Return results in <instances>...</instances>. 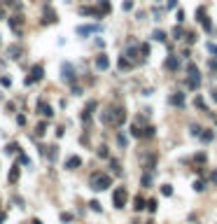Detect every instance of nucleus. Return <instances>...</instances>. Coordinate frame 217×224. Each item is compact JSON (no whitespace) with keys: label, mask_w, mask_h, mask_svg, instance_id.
I'll use <instances>...</instances> for the list:
<instances>
[{"label":"nucleus","mask_w":217,"mask_h":224,"mask_svg":"<svg viewBox=\"0 0 217 224\" xmlns=\"http://www.w3.org/2000/svg\"><path fill=\"white\" fill-rule=\"evenodd\" d=\"M149 54V47L147 45H140V56H147Z\"/></svg>","instance_id":"nucleus-30"},{"label":"nucleus","mask_w":217,"mask_h":224,"mask_svg":"<svg viewBox=\"0 0 217 224\" xmlns=\"http://www.w3.org/2000/svg\"><path fill=\"white\" fill-rule=\"evenodd\" d=\"M17 150H21L19 145H7V154H14V152H17Z\"/></svg>","instance_id":"nucleus-29"},{"label":"nucleus","mask_w":217,"mask_h":224,"mask_svg":"<svg viewBox=\"0 0 217 224\" xmlns=\"http://www.w3.org/2000/svg\"><path fill=\"white\" fill-rule=\"evenodd\" d=\"M208 52H210V54H215V56H217V47H215V45H208Z\"/></svg>","instance_id":"nucleus-39"},{"label":"nucleus","mask_w":217,"mask_h":224,"mask_svg":"<svg viewBox=\"0 0 217 224\" xmlns=\"http://www.w3.org/2000/svg\"><path fill=\"white\" fill-rule=\"evenodd\" d=\"M19 175H21V170H19V163H14V166H12V170H9V182L14 185V182L19 180Z\"/></svg>","instance_id":"nucleus-11"},{"label":"nucleus","mask_w":217,"mask_h":224,"mask_svg":"<svg viewBox=\"0 0 217 224\" xmlns=\"http://www.w3.org/2000/svg\"><path fill=\"white\" fill-rule=\"evenodd\" d=\"M184 37L189 40V45H191V42H196V33H191V30H189V33H187V35H184Z\"/></svg>","instance_id":"nucleus-33"},{"label":"nucleus","mask_w":217,"mask_h":224,"mask_svg":"<svg viewBox=\"0 0 217 224\" xmlns=\"http://www.w3.org/2000/svg\"><path fill=\"white\" fill-rule=\"evenodd\" d=\"M35 131H37V135H44V133H47V124H40Z\"/></svg>","instance_id":"nucleus-27"},{"label":"nucleus","mask_w":217,"mask_h":224,"mask_svg":"<svg viewBox=\"0 0 217 224\" xmlns=\"http://www.w3.org/2000/svg\"><path fill=\"white\" fill-rule=\"evenodd\" d=\"M98 154H101V156H107V147H105V145H103V147L98 150Z\"/></svg>","instance_id":"nucleus-37"},{"label":"nucleus","mask_w":217,"mask_h":224,"mask_svg":"<svg viewBox=\"0 0 217 224\" xmlns=\"http://www.w3.org/2000/svg\"><path fill=\"white\" fill-rule=\"evenodd\" d=\"M52 21H56V14L52 9H44V24H52Z\"/></svg>","instance_id":"nucleus-16"},{"label":"nucleus","mask_w":217,"mask_h":224,"mask_svg":"<svg viewBox=\"0 0 217 224\" xmlns=\"http://www.w3.org/2000/svg\"><path fill=\"white\" fill-rule=\"evenodd\" d=\"M110 185H112V180H110V175H105V173H96L94 178H91V187L98 189V191L107 189Z\"/></svg>","instance_id":"nucleus-1"},{"label":"nucleus","mask_w":217,"mask_h":224,"mask_svg":"<svg viewBox=\"0 0 217 224\" xmlns=\"http://www.w3.org/2000/svg\"><path fill=\"white\" fill-rule=\"evenodd\" d=\"M42 77H44V68H42V65H33V68H30V75L26 77V82L33 84V82H40Z\"/></svg>","instance_id":"nucleus-3"},{"label":"nucleus","mask_w":217,"mask_h":224,"mask_svg":"<svg viewBox=\"0 0 217 224\" xmlns=\"http://www.w3.org/2000/svg\"><path fill=\"white\" fill-rule=\"evenodd\" d=\"M89 206H91V208H94V210H96V213H101V210H103V208H101V203H98V201H91V203H89Z\"/></svg>","instance_id":"nucleus-28"},{"label":"nucleus","mask_w":217,"mask_h":224,"mask_svg":"<svg viewBox=\"0 0 217 224\" xmlns=\"http://www.w3.org/2000/svg\"><path fill=\"white\" fill-rule=\"evenodd\" d=\"M191 161H194V163H203V161H206V154H196Z\"/></svg>","instance_id":"nucleus-26"},{"label":"nucleus","mask_w":217,"mask_h":224,"mask_svg":"<svg viewBox=\"0 0 217 224\" xmlns=\"http://www.w3.org/2000/svg\"><path fill=\"white\" fill-rule=\"evenodd\" d=\"M201 138H203L206 143H210V140H212V133H210V131H206V133H201Z\"/></svg>","instance_id":"nucleus-32"},{"label":"nucleus","mask_w":217,"mask_h":224,"mask_svg":"<svg viewBox=\"0 0 217 224\" xmlns=\"http://www.w3.org/2000/svg\"><path fill=\"white\" fill-rule=\"evenodd\" d=\"M94 30H98V26H79L77 28L79 35H89V33H94Z\"/></svg>","instance_id":"nucleus-14"},{"label":"nucleus","mask_w":217,"mask_h":224,"mask_svg":"<svg viewBox=\"0 0 217 224\" xmlns=\"http://www.w3.org/2000/svg\"><path fill=\"white\" fill-rule=\"evenodd\" d=\"M201 26L206 28V30H210V28H212V26H210V19H208V17H206V19H203V21H201Z\"/></svg>","instance_id":"nucleus-31"},{"label":"nucleus","mask_w":217,"mask_h":224,"mask_svg":"<svg viewBox=\"0 0 217 224\" xmlns=\"http://www.w3.org/2000/svg\"><path fill=\"white\" fill-rule=\"evenodd\" d=\"M187 72H189V77H199V68H196L194 63H189V65H187Z\"/></svg>","instance_id":"nucleus-18"},{"label":"nucleus","mask_w":217,"mask_h":224,"mask_svg":"<svg viewBox=\"0 0 217 224\" xmlns=\"http://www.w3.org/2000/svg\"><path fill=\"white\" fill-rule=\"evenodd\" d=\"M17 54H19L17 47H9V56H12V58H17Z\"/></svg>","instance_id":"nucleus-35"},{"label":"nucleus","mask_w":217,"mask_h":224,"mask_svg":"<svg viewBox=\"0 0 217 224\" xmlns=\"http://www.w3.org/2000/svg\"><path fill=\"white\" fill-rule=\"evenodd\" d=\"M126 198H129V194H126V189L124 187H117L112 191V203H114V208H124L126 206Z\"/></svg>","instance_id":"nucleus-2"},{"label":"nucleus","mask_w":217,"mask_h":224,"mask_svg":"<svg viewBox=\"0 0 217 224\" xmlns=\"http://www.w3.org/2000/svg\"><path fill=\"white\" fill-rule=\"evenodd\" d=\"M142 138H152V135H154V126H147V128H142Z\"/></svg>","instance_id":"nucleus-20"},{"label":"nucleus","mask_w":217,"mask_h":224,"mask_svg":"<svg viewBox=\"0 0 217 224\" xmlns=\"http://www.w3.org/2000/svg\"><path fill=\"white\" fill-rule=\"evenodd\" d=\"M61 219H63V222H70V219H72V215H68V213H63V215H61Z\"/></svg>","instance_id":"nucleus-38"},{"label":"nucleus","mask_w":217,"mask_h":224,"mask_svg":"<svg viewBox=\"0 0 217 224\" xmlns=\"http://www.w3.org/2000/svg\"><path fill=\"white\" fill-rule=\"evenodd\" d=\"M145 208H147L149 213H154V210H156V201H154V198H149L147 203H145Z\"/></svg>","instance_id":"nucleus-23"},{"label":"nucleus","mask_w":217,"mask_h":224,"mask_svg":"<svg viewBox=\"0 0 217 224\" xmlns=\"http://www.w3.org/2000/svg\"><path fill=\"white\" fill-rule=\"evenodd\" d=\"M110 168L114 170V175H122V163L117 161V159H112V161H110Z\"/></svg>","instance_id":"nucleus-15"},{"label":"nucleus","mask_w":217,"mask_h":224,"mask_svg":"<svg viewBox=\"0 0 217 224\" xmlns=\"http://www.w3.org/2000/svg\"><path fill=\"white\" fill-rule=\"evenodd\" d=\"M119 68H124V70H126V68H129V61H126V58H124V56H122V58H119Z\"/></svg>","instance_id":"nucleus-34"},{"label":"nucleus","mask_w":217,"mask_h":224,"mask_svg":"<svg viewBox=\"0 0 217 224\" xmlns=\"http://www.w3.org/2000/svg\"><path fill=\"white\" fill-rule=\"evenodd\" d=\"M212 100L217 103V89H212Z\"/></svg>","instance_id":"nucleus-41"},{"label":"nucleus","mask_w":217,"mask_h":224,"mask_svg":"<svg viewBox=\"0 0 217 224\" xmlns=\"http://www.w3.org/2000/svg\"><path fill=\"white\" fill-rule=\"evenodd\" d=\"M112 9V5H110V0H98V9H96V14L98 17H103V14H107Z\"/></svg>","instance_id":"nucleus-7"},{"label":"nucleus","mask_w":217,"mask_h":224,"mask_svg":"<svg viewBox=\"0 0 217 224\" xmlns=\"http://www.w3.org/2000/svg\"><path fill=\"white\" fill-rule=\"evenodd\" d=\"M152 37H154V40H159V42H164V40H166V33H164V30H154V33H152Z\"/></svg>","instance_id":"nucleus-21"},{"label":"nucleus","mask_w":217,"mask_h":224,"mask_svg":"<svg viewBox=\"0 0 217 224\" xmlns=\"http://www.w3.org/2000/svg\"><path fill=\"white\" fill-rule=\"evenodd\" d=\"M63 77H65L68 82L75 80V70H72V65H70V63H63Z\"/></svg>","instance_id":"nucleus-10"},{"label":"nucleus","mask_w":217,"mask_h":224,"mask_svg":"<svg viewBox=\"0 0 217 224\" xmlns=\"http://www.w3.org/2000/svg\"><path fill=\"white\" fill-rule=\"evenodd\" d=\"M9 26H12V30H14V33H19V30H21V26H24V17H21V14L9 17Z\"/></svg>","instance_id":"nucleus-6"},{"label":"nucleus","mask_w":217,"mask_h":224,"mask_svg":"<svg viewBox=\"0 0 217 224\" xmlns=\"http://www.w3.org/2000/svg\"><path fill=\"white\" fill-rule=\"evenodd\" d=\"M147 224H154V222H147Z\"/></svg>","instance_id":"nucleus-43"},{"label":"nucleus","mask_w":217,"mask_h":224,"mask_svg":"<svg viewBox=\"0 0 217 224\" xmlns=\"http://www.w3.org/2000/svg\"><path fill=\"white\" fill-rule=\"evenodd\" d=\"M133 203H136V210H142V208H145V201H142V196H136V201H133Z\"/></svg>","instance_id":"nucleus-22"},{"label":"nucleus","mask_w":217,"mask_h":224,"mask_svg":"<svg viewBox=\"0 0 217 224\" xmlns=\"http://www.w3.org/2000/svg\"><path fill=\"white\" fill-rule=\"evenodd\" d=\"M199 82H201V77H189L187 87H189V89H199Z\"/></svg>","instance_id":"nucleus-19"},{"label":"nucleus","mask_w":217,"mask_h":224,"mask_svg":"<svg viewBox=\"0 0 217 224\" xmlns=\"http://www.w3.org/2000/svg\"><path fill=\"white\" fill-rule=\"evenodd\" d=\"M210 180H212V182L217 185V170H215V173H210Z\"/></svg>","instance_id":"nucleus-40"},{"label":"nucleus","mask_w":217,"mask_h":224,"mask_svg":"<svg viewBox=\"0 0 217 224\" xmlns=\"http://www.w3.org/2000/svg\"><path fill=\"white\" fill-rule=\"evenodd\" d=\"M35 108H37V115H42V117H52V115H54L47 100H37V105H35Z\"/></svg>","instance_id":"nucleus-4"},{"label":"nucleus","mask_w":217,"mask_h":224,"mask_svg":"<svg viewBox=\"0 0 217 224\" xmlns=\"http://www.w3.org/2000/svg\"><path fill=\"white\" fill-rule=\"evenodd\" d=\"M168 103L175 105V108H182V105H184V93H173V96L168 98Z\"/></svg>","instance_id":"nucleus-8"},{"label":"nucleus","mask_w":217,"mask_h":224,"mask_svg":"<svg viewBox=\"0 0 217 224\" xmlns=\"http://www.w3.org/2000/svg\"><path fill=\"white\" fill-rule=\"evenodd\" d=\"M194 189H196V191H203V189H206V182H203V180H196V182H194Z\"/></svg>","instance_id":"nucleus-24"},{"label":"nucleus","mask_w":217,"mask_h":224,"mask_svg":"<svg viewBox=\"0 0 217 224\" xmlns=\"http://www.w3.org/2000/svg\"><path fill=\"white\" fill-rule=\"evenodd\" d=\"M107 65H110V58H107L105 54H101L98 58H96V68H98V70H107Z\"/></svg>","instance_id":"nucleus-9"},{"label":"nucleus","mask_w":217,"mask_h":224,"mask_svg":"<svg viewBox=\"0 0 217 224\" xmlns=\"http://www.w3.org/2000/svg\"><path fill=\"white\" fill-rule=\"evenodd\" d=\"M161 194H164V196H171V194H173V187H171V185H164V187H161Z\"/></svg>","instance_id":"nucleus-25"},{"label":"nucleus","mask_w":217,"mask_h":224,"mask_svg":"<svg viewBox=\"0 0 217 224\" xmlns=\"http://www.w3.org/2000/svg\"><path fill=\"white\" fill-rule=\"evenodd\" d=\"M96 110V103H89L87 108H84V112H82V119H84V121H89V119H91V112H94Z\"/></svg>","instance_id":"nucleus-13"},{"label":"nucleus","mask_w":217,"mask_h":224,"mask_svg":"<svg viewBox=\"0 0 217 224\" xmlns=\"http://www.w3.org/2000/svg\"><path fill=\"white\" fill-rule=\"evenodd\" d=\"M166 68H168V70H175V68H177V58H175V56H168V61H166Z\"/></svg>","instance_id":"nucleus-17"},{"label":"nucleus","mask_w":217,"mask_h":224,"mask_svg":"<svg viewBox=\"0 0 217 224\" xmlns=\"http://www.w3.org/2000/svg\"><path fill=\"white\" fill-rule=\"evenodd\" d=\"M33 224H42V222H40V219H33Z\"/></svg>","instance_id":"nucleus-42"},{"label":"nucleus","mask_w":217,"mask_h":224,"mask_svg":"<svg viewBox=\"0 0 217 224\" xmlns=\"http://www.w3.org/2000/svg\"><path fill=\"white\" fill-rule=\"evenodd\" d=\"M110 121H112L114 126L124 124V121H126V110H124V108H117V110H114V117L110 119Z\"/></svg>","instance_id":"nucleus-5"},{"label":"nucleus","mask_w":217,"mask_h":224,"mask_svg":"<svg viewBox=\"0 0 217 224\" xmlns=\"http://www.w3.org/2000/svg\"><path fill=\"white\" fill-rule=\"evenodd\" d=\"M175 5H177V0H166V7H168V9H173Z\"/></svg>","instance_id":"nucleus-36"},{"label":"nucleus","mask_w":217,"mask_h":224,"mask_svg":"<svg viewBox=\"0 0 217 224\" xmlns=\"http://www.w3.org/2000/svg\"><path fill=\"white\" fill-rule=\"evenodd\" d=\"M77 166H82V159H79V156H70L68 161H65V168H77Z\"/></svg>","instance_id":"nucleus-12"}]
</instances>
